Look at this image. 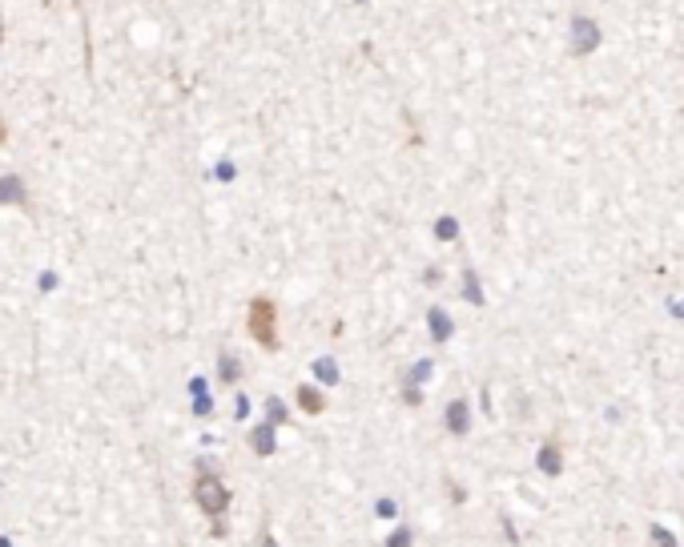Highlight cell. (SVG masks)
Instances as JSON below:
<instances>
[{"instance_id":"ba28073f","label":"cell","mask_w":684,"mask_h":547,"mask_svg":"<svg viewBox=\"0 0 684 547\" xmlns=\"http://www.w3.org/2000/svg\"><path fill=\"white\" fill-rule=\"evenodd\" d=\"M250 443H254V451H274L270 427H258V431H254V435H250Z\"/></svg>"},{"instance_id":"8fae6325","label":"cell","mask_w":684,"mask_h":547,"mask_svg":"<svg viewBox=\"0 0 684 547\" xmlns=\"http://www.w3.org/2000/svg\"><path fill=\"white\" fill-rule=\"evenodd\" d=\"M9 141V125H4V117H0V145Z\"/></svg>"},{"instance_id":"6da1fadb","label":"cell","mask_w":684,"mask_h":547,"mask_svg":"<svg viewBox=\"0 0 684 547\" xmlns=\"http://www.w3.org/2000/svg\"><path fill=\"white\" fill-rule=\"evenodd\" d=\"M246 326H250V338H254L262 350H278V346H282V338H278V306H274V298H254V302H250Z\"/></svg>"},{"instance_id":"9c48e42d","label":"cell","mask_w":684,"mask_h":547,"mask_svg":"<svg viewBox=\"0 0 684 547\" xmlns=\"http://www.w3.org/2000/svg\"><path fill=\"white\" fill-rule=\"evenodd\" d=\"M652 543H656V547H676V535L664 531L660 523H652Z\"/></svg>"},{"instance_id":"5b68a950","label":"cell","mask_w":684,"mask_h":547,"mask_svg":"<svg viewBox=\"0 0 684 547\" xmlns=\"http://www.w3.org/2000/svg\"><path fill=\"white\" fill-rule=\"evenodd\" d=\"M0 201H25V186L16 177H4L0 181Z\"/></svg>"},{"instance_id":"52a82bcc","label":"cell","mask_w":684,"mask_h":547,"mask_svg":"<svg viewBox=\"0 0 684 547\" xmlns=\"http://www.w3.org/2000/svg\"><path fill=\"white\" fill-rule=\"evenodd\" d=\"M242 366H237V354H222V383H234Z\"/></svg>"},{"instance_id":"8992f818","label":"cell","mask_w":684,"mask_h":547,"mask_svg":"<svg viewBox=\"0 0 684 547\" xmlns=\"http://www.w3.org/2000/svg\"><path fill=\"white\" fill-rule=\"evenodd\" d=\"M539 467H544L547 475H560V471H564L560 451H556V447H544V451H539Z\"/></svg>"},{"instance_id":"3957f363","label":"cell","mask_w":684,"mask_h":547,"mask_svg":"<svg viewBox=\"0 0 684 547\" xmlns=\"http://www.w3.org/2000/svg\"><path fill=\"white\" fill-rule=\"evenodd\" d=\"M447 427H451V431H459V435L467 431V402H451V407H447Z\"/></svg>"},{"instance_id":"7a4b0ae2","label":"cell","mask_w":684,"mask_h":547,"mask_svg":"<svg viewBox=\"0 0 684 547\" xmlns=\"http://www.w3.org/2000/svg\"><path fill=\"white\" fill-rule=\"evenodd\" d=\"M194 499H198V507L210 515V519H218L225 507H230V487L218 479V475H198V483H194Z\"/></svg>"},{"instance_id":"277c9868","label":"cell","mask_w":684,"mask_h":547,"mask_svg":"<svg viewBox=\"0 0 684 547\" xmlns=\"http://www.w3.org/2000/svg\"><path fill=\"white\" fill-rule=\"evenodd\" d=\"M298 402H302V410H310V415H318V410L326 407V398L314 390V386H302L298 390Z\"/></svg>"},{"instance_id":"30bf717a","label":"cell","mask_w":684,"mask_h":547,"mask_svg":"<svg viewBox=\"0 0 684 547\" xmlns=\"http://www.w3.org/2000/svg\"><path fill=\"white\" fill-rule=\"evenodd\" d=\"M455 234V222H439V237H451Z\"/></svg>"}]
</instances>
